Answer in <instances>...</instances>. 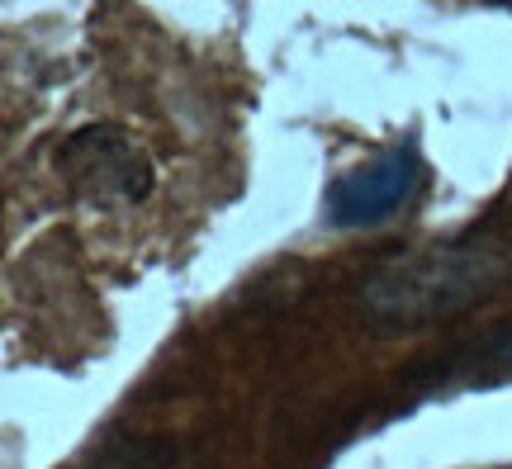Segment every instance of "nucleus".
Masks as SVG:
<instances>
[{
  "mask_svg": "<svg viewBox=\"0 0 512 469\" xmlns=\"http://www.w3.org/2000/svg\"><path fill=\"white\" fill-rule=\"evenodd\" d=\"M57 166L76 195L91 204H138L152 190V166H147L143 147L119 128H81L62 147Z\"/></svg>",
  "mask_w": 512,
  "mask_h": 469,
  "instance_id": "f03ea898",
  "label": "nucleus"
},
{
  "mask_svg": "<svg viewBox=\"0 0 512 469\" xmlns=\"http://www.w3.org/2000/svg\"><path fill=\"white\" fill-rule=\"evenodd\" d=\"M418 176L422 166L413 147H384L370 162L337 176V185L328 190V223L332 228H375L389 214H399Z\"/></svg>",
  "mask_w": 512,
  "mask_h": 469,
  "instance_id": "7ed1b4c3",
  "label": "nucleus"
},
{
  "mask_svg": "<svg viewBox=\"0 0 512 469\" xmlns=\"http://www.w3.org/2000/svg\"><path fill=\"white\" fill-rule=\"evenodd\" d=\"M503 275L508 252L494 242H441L384 261L361 289V308L380 327H422L479 304Z\"/></svg>",
  "mask_w": 512,
  "mask_h": 469,
  "instance_id": "f257e3e1",
  "label": "nucleus"
},
{
  "mask_svg": "<svg viewBox=\"0 0 512 469\" xmlns=\"http://www.w3.org/2000/svg\"><path fill=\"white\" fill-rule=\"evenodd\" d=\"M508 469H512V465H508Z\"/></svg>",
  "mask_w": 512,
  "mask_h": 469,
  "instance_id": "20e7f679",
  "label": "nucleus"
}]
</instances>
